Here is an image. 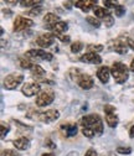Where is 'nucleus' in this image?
Here are the masks:
<instances>
[{"label":"nucleus","instance_id":"4","mask_svg":"<svg viewBox=\"0 0 134 156\" xmlns=\"http://www.w3.org/2000/svg\"><path fill=\"white\" fill-rule=\"evenodd\" d=\"M55 99V93L52 89H44L36 97V105L37 107H46L50 105Z\"/></svg>","mask_w":134,"mask_h":156},{"label":"nucleus","instance_id":"42","mask_svg":"<svg viewBox=\"0 0 134 156\" xmlns=\"http://www.w3.org/2000/svg\"><path fill=\"white\" fill-rule=\"evenodd\" d=\"M41 156H56V155H53V154H42Z\"/></svg>","mask_w":134,"mask_h":156},{"label":"nucleus","instance_id":"33","mask_svg":"<svg viewBox=\"0 0 134 156\" xmlns=\"http://www.w3.org/2000/svg\"><path fill=\"white\" fill-rule=\"evenodd\" d=\"M53 35V34H52ZM55 37H57L60 41H62V42H70V36H67V35H53Z\"/></svg>","mask_w":134,"mask_h":156},{"label":"nucleus","instance_id":"17","mask_svg":"<svg viewBox=\"0 0 134 156\" xmlns=\"http://www.w3.org/2000/svg\"><path fill=\"white\" fill-rule=\"evenodd\" d=\"M112 48L116 51L117 53H121V55H125L128 52V44H125L123 40H116L112 42Z\"/></svg>","mask_w":134,"mask_h":156},{"label":"nucleus","instance_id":"5","mask_svg":"<svg viewBox=\"0 0 134 156\" xmlns=\"http://www.w3.org/2000/svg\"><path fill=\"white\" fill-rule=\"evenodd\" d=\"M23 81H24V76L21 73H10L4 80V88L8 90H13L19 84H21Z\"/></svg>","mask_w":134,"mask_h":156},{"label":"nucleus","instance_id":"31","mask_svg":"<svg viewBox=\"0 0 134 156\" xmlns=\"http://www.w3.org/2000/svg\"><path fill=\"white\" fill-rule=\"evenodd\" d=\"M2 156H20L15 150H11V149H8V150H4L2 152Z\"/></svg>","mask_w":134,"mask_h":156},{"label":"nucleus","instance_id":"11","mask_svg":"<svg viewBox=\"0 0 134 156\" xmlns=\"http://www.w3.org/2000/svg\"><path fill=\"white\" fill-rule=\"evenodd\" d=\"M53 42H55V36L52 34H44V35H40L39 37L36 38L37 46H40L42 50L52 46Z\"/></svg>","mask_w":134,"mask_h":156},{"label":"nucleus","instance_id":"26","mask_svg":"<svg viewBox=\"0 0 134 156\" xmlns=\"http://www.w3.org/2000/svg\"><path fill=\"white\" fill-rule=\"evenodd\" d=\"M9 130H10V126L6 123H4V122L0 123V134H2V139L9 133Z\"/></svg>","mask_w":134,"mask_h":156},{"label":"nucleus","instance_id":"13","mask_svg":"<svg viewBox=\"0 0 134 156\" xmlns=\"http://www.w3.org/2000/svg\"><path fill=\"white\" fill-rule=\"evenodd\" d=\"M81 62H86V63H92V65H100L102 62V58L98 53L94 52H86L85 55H82L80 57Z\"/></svg>","mask_w":134,"mask_h":156},{"label":"nucleus","instance_id":"15","mask_svg":"<svg viewBox=\"0 0 134 156\" xmlns=\"http://www.w3.org/2000/svg\"><path fill=\"white\" fill-rule=\"evenodd\" d=\"M96 4H97V2H94V0H80V2L74 3L76 8H78L80 10H82L85 12L89 11L91 9H94L96 6H97Z\"/></svg>","mask_w":134,"mask_h":156},{"label":"nucleus","instance_id":"22","mask_svg":"<svg viewBox=\"0 0 134 156\" xmlns=\"http://www.w3.org/2000/svg\"><path fill=\"white\" fill-rule=\"evenodd\" d=\"M19 4H20L21 6H24V8H30V6H35L36 8V5L41 4V2H39V0H37V2H35V0H21Z\"/></svg>","mask_w":134,"mask_h":156},{"label":"nucleus","instance_id":"14","mask_svg":"<svg viewBox=\"0 0 134 156\" xmlns=\"http://www.w3.org/2000/svg\"><path fill=\"white\" fill-rule=\"evenodd\" d=\"M61 20H60V17L57 16L56 14L53 12H49L44 16V24H45V27H47L49 30H51L56 24H59Z\"/></svg>","mask_w":134,"mask_h":156},{"label":"nucleus","instance_id":"27","mask_svg":"<svg viewBox=\"0 0 134 156\" xmlns=\"http://www.w3.org/2000/svg\"><path fill=\"white\" fill-rule=\"evenodd\" d=\"M88 47V52H94V53H98L100 51H102L103 50V46L102 45H89V46H87Z\"/></svg>","mask_w":134,"mask_h":156},{"label":"nucleus","instance_id":"39","mask_svg":"<svg viewBox=\"0 0 134 156\" xmlns=\"http://www.w3.org/2000/svg\"><path fill=\"white\" fill-rule=\"evenodd\" d=\"M129 136H130V138L133 139L134 138V125L130 128V130H129Z\"/></svg>","mask_w":134,"mask_h":156},{"label":"nucleus","instance_id":"23","mask_svg":"<svg viewBox=\"0 0 134 156\" xmlns=\"http://www.w3.org/2000/svg\"><path fill=\"white\" fill-rule=\"evenodd\" d=\"M77 131H78V129H77V125L76 124H70L67 128H66V134H67V136H74L76 134H77Z\"/></svg>","mask_w":134,"mask_h":156},{"label":"nucleus","instance_id":"18","mask_svg":"<svg viewBox=\"0 0 134 156\" xmlns=\"http://www.w3.org/2000/svg\"><path fill=\"white\" fill-rule=\"evenodd\" d=\"M110 69L108 67H101L98 71H97V77L98 80L102 82V83H107L109 81V77H110Z\"/></svg>","mask_w":134,"mask_h":156},{"label":"nucleus","instance_id":"10","mask_svg":"<svg viewBox=\"0 0 134 156\" xmlns=\"http://www.w3.org/2000/svg\"><path fill=\"white\" fill-rule=\"evenodd\" d=\"M21 92L25 97H34L41 92V86L37 82H29V83H25L23 86Z\"/></svg>","mask_w":134,"mask_h":156},{"label":"nucleus","instance_id":"37","mask_svg":"<svg viewBox=\"0 0 134 156\" xmlns=\"http://www.w3.org/2000/svg\"><path fill=\"white\" fill-rule=\"evenodd\" d=\"M40 12H41V8H39V9H34V10H31V11L29 12V15L34 16V15H39Z\"/></svg>","mask_w":134,"mask_h":156},{"label":"nucleus","instance_id":"1","mask_svg":"<svg viewBox=\"0 0 134 156\" xmlns=\"http://www.w3.org/2000/svg\"><path fill=\"white\" fill-rule=\"evenodd\" d=\"M80 125L82 128L92 130L96 135H102L103 133V122L98 114H88L85 115L80 120Z\"/></svg>","mask_w":134,"mask_h":156},{"label":"nucleus","instance_id":"16","mask_svg":"<svg viewBox=\"0 0 134 156\" xmlns=\"http://www.w3.org/2000/svg\"><path fill=\"white\" fill-rule=\"evenodd\" d=\"M14 146L16 150H27L30 147V140L27 138H25V136H21V138H19V139H15L14 140Z\"/></svg>","mask_w":134,"mask_h":156},{"label":"nucleus","instance_id":"29","mask_svg":"<svg viewBox=\"0 0 134 156\" xmlns=\"http://www.w3.org/2000/svg\"><path fill=\"white\" fill-rule=\"evenodd\" d=\"M117 152H118V154H122V155H129V154L132 152V149H130V147L119 146V147H117Z\"/></svg>","mask_w":134,"mask_h":156},{"label":"nucleus","instance_id":"41","mask_svg":"<svg viewBox=\"0 0 134 156\" xmlns=\"http://www.w3.org/2000/svg\"><path fill=\"white\" fill-rule=\"evenodd\" d=\"M129 69H130L132 72H134V60L132 61V63H130V66H129Z\"/></svg>","mask_w":134,"mask_h":156},{"label":"nucleus","instance_id":"8","mask_svg":"<svg viewBox=\"0 0 134 156\" xmlns=\"http://www.w3.org/2000/svg\"><path fill=\"white\" fill-rule=\"evenodd\" d=\"M34 25V21L31 19H27V17H24V16H16L15 21H14V27L13 30L15 32H19V31H23L25 29H29Z\"/></svg>","mask_w":134,"mask_h":156},{"label":"nucleus","instance_id":"12","mask_svg":"<svg viewBox=\"0 0 134 156\" xmlns=\"http://www.w3.org/2000/svg\"><path fill=\"white\" fill-rule=\"evenodd\" d=\"M76 82L78 83V86H80L82 89H86V90L91 89V88L94 86L92 77L88 76V74H85V73H81V74L78 76L77 80H76Z\"/></svg>","mask_w":134,"mask_h":156},{"label":"nucleus","instance_id":"6","mask_svg":"<svg viewBox=\"0 0 134 156\" xmlns=\"http://www.w3.org/2000/svg\"><path fill=\"white\" fill-rule=\"evenodd\" d=\"M25 57L26 58H40V60H44V61H52L53 60V55L50 53V52H46L45 50L42 48H32V50H29L26 53H25Z\"/></svg>","mask_w":134,"mask_h":156},{"label":"nucleus","instance_id":"20","mask_svg":"<svg viewBox=\"0 0 134 156\" xmlns=\"http://www.w3.org/2000/svg\"><path fill=\"white\" fill-rule=\"evenodd\" d=\"M67 29H68L67 23H66V21H60L59 24H56V25L51 29V31H52L53 35H63V34L67 31Z\"/></svg>","mask_w":134,"mask_h":156},{"label":"nucleus","instance_id":"3","mask_svg":"<svg viewBox=\"0 0 134 156\" xmlns=\"http://www.w3.org/2000/svg\"><path fill=\"white\" fill-rule=\"evenodd\" d=\"M110 74L113 76L116 83L123 84L128 80L129 71H128V67L123 62H114L112 68H110Z\"/></svg>","mask_w":134,"mask_h":156},{"label":"nucleus","instance_id":"32","mask_svg":"<svg viewBox=\"0 0 134 156\" xmlns=\"http://www.w3.org/2000/svg\"><path fill=\"white\" fill-rule=\"evenodd\" d=\"M103 5L107 8V9H110V8H117V3L116 2H112V0H104L103 2Z\"/></svg>","mask_w":134,"mask_h":156},{"label":"nucleus","instance_id":"19","mask_svg":"<svg viewBox=\"0 0 134 156\" xmlns=\"http://www.w3.org/2000/svg\"><path fill=\"white\" fill-rule=\"evenodd\" d=\"M93 12H94V16L98 19V20H106V19L108 17V16H110V14H109V11H108V9H106V8H102V6H96L94 9H93Z\"/></svg>","mask_w":134,"mask_h":156},{"label":"nucleus","instance_id":"35","mask_svg":"<svg viewBox=\"0 0 134 156\" xmlns=\"http://www.w3.org/2000/svg\"><path fill=\"white\" fill-rule=\"evenodd\" d=\"M104 24H106L107 27H110V26L113 25V17H112V15L108 16V17L106 19V20H104Z\"/></svg>","mask_w":134,"mask_h":156},{"label":"nucleus","instance_id":"24","mask_svg":"<svg viewBox=\"0 0 134 156\" xmlns=\"http://www.w3.org/2000/svg\"><path fill=\"white\" fill-rule=\"evenodd\" d=\"M86 21H87L89 25L94 26V27H100V26H101V21H100L96 16H87V17H86Z\"/></svg>","mask_w":134,"mask_h":156},{"label":"nucleus","instance_id":"34","mask_svg":"<svg viewBox=\"0 0 134 156\" xmlns=\"http://www.w3.org/2000/svg\"><path fill=\"white\" fill-rule=\"evenodd\" d=\"M45 146H47V147H50V149H56V145H55V143L53 141H51L50 139H46L45 140Z\"/></svg>","mask_w":134,"mask_h":156},{"label":"nucleus","instance_id":"9","mask_svg":"<svg viewBox=\"0 0 134 156\" xmlns=\"http://www.w3.org/2000/svg\"><path fill=\"white\" fill-rule=\"evenodd\" d=\"M32 78L37 83H51L46 80V71L40 65H34V67L30 69Z\"/></svg>","mask_w":134,"mask_h":156},{"label":"nucleus","instance_id":"2","mask_svg":"<svg viewBox=\"0 0 134 156\" xmlns=\"http://www.w3.org/2000/svg\"><path fill=\"white\" fill-rule=\"evenodd\" d=\"M27 116L30 119L39 120L42 123H52L60 118V113L56 109H49L46 112H30Z\"/></svg>","mask_w":134,"mask_h":156},{"label":"nucleus","instance_id":"30","mask_svg":"<svg viewBox=\"0 0 134 156\" xmlns=\"http://www.w3.org/2000/svg\"><path fill=\"white\" fill-rule=\"evenodd\" d=\"M81 131H82V134L86 136V138H88V139H91V138H93V136L96 135L92 130H89V129H86V128H82L81 129Z\"/></svg>","mask_w":134,"mask_h":156},{"label":"nucleus","instance_id":"25","mask_svg":"<svg viewBox=\"0 0 134 156\" xmlns=\"http://www.w3.org/2000/svg\"><path fill=\"white\" fill-rule=\"evenodd\" d=\"M82 48H83V44L81 41H76V42L71 44V51H72V53H78Z\"/></svg>","mask_w":134,"mask_h":156},{"label":"nucleus","instance_id":"28","mask_svg":"<svg viewBox=\"0 0 134 156\" xmlns=\"http://www.w3.org/2000/svg\"><path fill=\"white\" fill-rule=\"evenodd\" d=\"M114 14H116V16H118V17L123 16V15L125 14V6H123V5H117Z\"/></svg>","mask_w":134,"mask_h":156},{"label":"nucleus","instance_id":"36","mask_svg":"<svg viewBox=\"0 0 134 156\" xmlns=\"http://www.w3.org/2000/svg\"><path fill=\"white\" fill-rule=\"evenodd\" d=\"M85 156H98V155H97V151H96V150L89 149V150H87V151H86Z\"/></svg>","mask_w":134,"mask_h":156},{"label":"nucleus","instance_id":"21","mask_svg":"<svg viewBox=\"0 0 134 156\" xmlns=\"http://www.w3.org/2000/svg\"><path fill=\"white\" fill-rule=\"evenodd\" d=\"M34 62L30 60V58H26V57H24V58H21L20 60V66H21V68H24V69H31L32 67H34Z\"/></svg>","mask_w":134,"mask_h":156},{"label":"nucleus","instance_id":"7","mask_svg":"<svg viewBox=\"0 0 134 156\" xmlns=\"http://www.w3.org/2000/svg\"><path fill=\"white\" fill-rule=\"evenodd\" d=\"M103 110H104V114H106V122H107L108 126H110V128L117 126L118 115L116 114V108H114L113 105H110V104H106Z\"/></svg>","mask_w":134,"mask_h":156},{"label":"nucleus","instance_id":"38","mask_svg":"<svg viewBox=\"0 0 134 156\" xmlns=\"http://www.w3.org/2000/svg\"><path fill=\"white\" fill-rule=\"evenodd\" d=\"M127 44H128V46H129L130 48L134 50V41L132 40V38H128V42H127Z\"/></svg>","mask_w":134,"mask_h":156},{"label":"nucleus","instance_id":"40","mask_svg":"<svg viewBox=\"0 0 134 156\" xmlns=\"http://www.w3.org/2000/svg\"><path fill=\"white\" fill-rule=\"evenodd\" d=\"M17 3H20V2H10V0H6V4L9 5H16Z\"/></svg>","mask_w":134,"mask_h":156}]
</instances>
